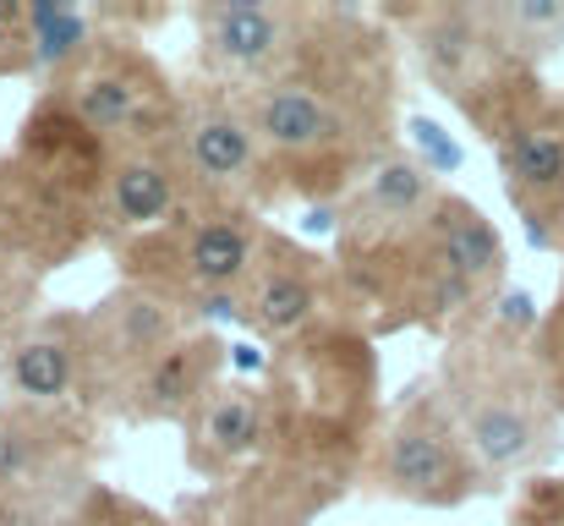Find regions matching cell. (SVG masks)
<instances>
[{"instance_id": "obj_13", "label": "cell", "mask_w": 564, "mask_h": 526, "mask_svg": "<svg viewBox=\"0 0 564 526\" xmlns=\"http://www.w3.org/2000/svg\"><path fill=\"white\" fill-rule=\"evenodd\" d=\"M0 378L11 389V406L61 411L77 389H88V324L83 313L39 319L28 335H17L0 356Z\"/></svg>"}, {"instance_id": "obj_19", "label": "cell", "mask_w": 564, "mask_h": 526, "mask_svg": "<svg viewBox=\"0 0 564 526\" xmlns=\"http://www.w3.org/2000/svg\"><path fill=\"white\" fill-rule=\"evenodd\" d=\"M482 17L516 66H538L564 44V0H488Z\"/></svg>"}, {"instance_id": "obj_2", "label": "cell", "mask_w": 564, "mask_h": 526, "mask_svg": "<svg viewBox=\"0 0 564 526\" xmlns=\"http://www.w3.org/2000/svg\"><path fill=\"white\" fill-rule=\"evenodd\" d=\"M444 406L471 439L488 477L532 472L560 444V406L543 384L532 346L510 335H482L449 351L444 362Z\"/></svg>"}, {"instance_id": "obj_8", "label": "cell", "mask_w": 564, "mask_h": 526, "mask_svg": "<svg viewBox=\"0 0 564 526\" xmlns=\"http://www.w3.org/2000/svg\"><path fill=\"white\" fill-rule=\"evenodd\" d=\"M263 225L252 208H192L182 225L165 230V275L149 291L176 297H241L258 253H263Z\"/></svg>"}, {"instance_id": "obj_1", "label": "cell", "mask_w": 564, "mask_h": 526, "mask_svg": "<svg viewBox=\"0 0 564 526\" xmlns=\"http://www.w3.org/2000/svg\"><path fill=\"white\" fill-rule=\"evenodd\" d=\"M318 28V17H313ZM307 28L302 55L258 83L241 88L252 132L263 143V165L274 192L296 197H351L389 160L383 149V105L389 88L362 66V55H324Z\"/></svg>"}, {"instance_id": "obj_11", "label": "cell", "mask_w": 564, "mask_h": 526, "mask_svg": "<svg viewBox=\"0 0 564 526\" xmlns=\"http://www.w3.org/2000/svg\"><path fill=\"white\" fill-rule=\"evenodd\" d=\"M197 208V192L187 181V165L176 154V138L160 143H132L110 154L105 181V230L116 236H160L182 225Z\"/></svg>"}, {"instance_id": "obj_5", "label": "cell", "mask_w": 564, "mask_h": 526, "mask_svg": "<svg viewBox=\"0 0 564 526\" xmlns=\"http://www.w3.org/2000/svg\"><path fill=\"white\" fill-rule=\"evenodd\" d=\"M88 439L66 411L0 406V516L50 522L72 494H83Z\"/></svg>"}, {"instance_id": "obj_15", "label": "cell", "mask_w": 564, "mask_h": 526, "mask_svg": "<svg viewBox=\"0 0 564 526\" xmlns=\"http://www.w3.org/2000/svg\"><path fill=\"white\" fill-rule=\"evenodd\" d=\"M225 373V341L208 330H187L176 346H165L127 389L132 422H192V411L214 395Z\"/></svg>"}, {"instance_id": "obj_14", "label": "cell", "mask_w": 564, "mask_h": 526, "mask_svg": "<svg viewBox=\"0 0 564 526\" xmlns=\"http://www.w3.org/2000/svg\"><path fill=\"white\" fill-rule=\"evenodd\" d=\"M438 181L422 160L411 154H389L351 197H346V214H340V258H357V253H373L383 241L405 236L433 203H438Z\"/></svg>"}, {"instance_id": "obj_6", "label": "cell", "mask_w": 564, "mask_h": 526, "mask_svg": "<svg viewBox=\"0 0 564 526\" xmlns=\"http://www.w3.org/2000/svg\"><path fill=\"white\" fill-rule=\"evenodd\" d=\"M176 154L187 165L197 208H252L258 197L274 192L252 116H247L241 94H230V88L182 105Z\"/></svg>"}, {"instance_id": "obj_24", "label": "cell", "mask_w": 564, "mask_h": 526, "mask_svg": "<svg viewBox=\"0 0 564 526\" xmlns=\"http://www.w3.org/2000/svg\"><path fill=\"white\" fill-rule=\"evenodd\" d=\"M560 500H564V477H560Z\"/></svg>"}, {"instance_id": "obj_18", "label": "cell", "mask_w": 564, "mask_h": 526, "mask_svg": "<svg viewBox=\"0 0 564 526\" xmlns=\"http://www.w3.org/2000/svg\"><path fill=\"white\" fill-rule=\"evenodd\" d=\"M28 50H33V66L55 72V77H72L99 44H105V22L83 6H28Z\"/></svg>"}, {"instance_id": "obj_22", "label": "cell", "mask_w": 564, "mask_h": 526, "mask_svg": "<svg viewBox=\"0 0 564 526\" xmlns=\"http://www.w3.org/2000/svg\"><path fill=\"white\" fill-rule=\"evenodd\" d=\"M22 22H28V6L0 0V77L33 66V50H28V28Z\"/></svg>"}, {"instance_id": "obj_9", "label": "cell", "mask_w": 564, "mask_h": 526, "mask_svg": "<svg viewBox=\"0 0 564 526\" xmlns=\"http://www.w3.org/2000/svg\"><path fill=\"white\" fill-rule=\"evenodd\" d=\"M88 324V389H132V378L160 356L165 346H176L187 335L176 302L165 291H149V286H121L110 291L94 313H83Z\"/></svg>"}, {"instance_id": "obj_17", "label": "cell", "mask_w": 564, "mask_h": 526, "mask_svg": "<svg viewBox=\"0 0 564 526\" xmlns=\"http://www.w3.org/2000/svg\"><path fill=\"white\" fill-rule=\"evenodd\" d=\"M427 225H433V241L444 247V258H449V264H455L482 297H494V291L505 286L510 253H505L494 219H488L477 203H466L460 192H444V197L433 203Z\"/></svg>"}, {"instance_id": "obj_25", "label": "cell", "mask_w": 564, "mask_h": 526, "mask_svg": "<svg viewBox=\"0 0 564 526\" xmlns=\"http://www.w3.org/2000/svg\"><path fill=\"white\" fill-rule=\"evenodd\" d=\"M560 99H564V94H560Z\"/></svg>"}, {"instance_id": "obj_4", "label": "cell", "mask_w": 564, "mask_h": 526, "mask_svg": "<svg viewBox=\"0 0 564 526\" xmlns=\"http://www.w3.org/2000/svg\"><path fill=\"white\" fill-rule=\"evenodd\" d=\"M61 105L105 149H132L176 138L187 99H176L149 50H138L132 39H105L72 77H61Z\"/></svg>"}, {"instance_id": "obj_12", "label": "cell", "mask_w": 564, "mask_h": 526, "mask_svg": "<svg viewBox=\"0 0 564 526\" xmlns=\"http://www.w3.org/2000/svg\"><path fill=\"white\" fill-rule=\"evenodd\" d=\"M329 302V269L313 247L291 241V236H263V253H258V269L241 291V313L258 335L269 341H291L302 335L318 308Z\"/></svg>"}, {"instance_id": "obj_20", "label": "cell", "mask_w": 564, "mask_h": 526, "mask_svg": "<svg viewBox=\"0 0 564 526\" xmlns=\"http://www.w3.org/2000/svg\"><path fill=\"white\" fill-rule=\"evenodd\" d=\"M39 526H165V516L143 511L138 500H127L116 489H83V494H72L50 522Z\"/></svg>"}, {"instance_id": "obj_16", "label": "cell", "mask_w": 564, "mask_h": 526, "mask_svg": "<svg viewBox=\"0 0 564 526\" xmlns=\"http://www.w3.org/2000/svg\"><path fill=\"white\" fill-rule=\"evenodd\" d=\"M269 433V406L252 384H214V395L192 411L187 422V461L203 477H225L241 466Z\"/></svg>"}, {"instance_id": "obj_21", "label": "cell", "mask_w": 564, "mask_h": 526, "mask_svg": "<svg viewBox=\"0 0 564 526\" xmlns=\"http://www.w3.org/2000/svg\"><path fill=\"white\" fill-rule=\"evenodd\" d=\"M532 356H538L543 384H549V395H554V406H560V417H564V291H560V302H554V313L532 335Z\"/></svg>"}, {"instance_id": "obj_7", "label": "cell", "mask_w": 564, "mask_h": 526, "mask_svg": "<svg viewBox=\"0 0 564 526\" xmlns=\"http://www.w3.org/2000/svg\"><path fill=\"white\" fill-rule=\"evenodd\" d=\"M192 28H197V61L219 88L236 83L258 88L302 55L313 11L285 0H208L192 6Z\"/></svg>"}, {"instance_id": "obj_23", "label": "cell", "mask_w": 564, "mask_h": 526, "mask_svg": "<svg viewBox=\"0 0 564 526\" xmlns=\"http://www.w3.org/2000/svg\"><path fill=\"white\" fill-rule=\"evenodd\" d=\"M0 258H22V241H17V225H11L6 192H0Z\"/></svg>"}, {"instance_id": "obj_10", "label": "cell", "mask_w": 564, "mask_h": 526, "mask_svg": "<svg viewBox=\"0 0 564 526\" xmlns=\"http://www.w3.org/2000/svg\"><path fill=\"white\" fill-rule=\"evenodd\" d=\"M405 33L411 50L422 61V72L433 77V88L444 99H455L460 110H471V99L505 77L516 61H505V50L494 44V28L482 17V6H427V11H405ZM532 72V66H527Z\"/></svg>"}, {"instance_id": "obj_3", "label": "cell", "mask_w": 564, "mask_h": 526, "mask_svg": "<svg viewBox=\"0 0 564 526\" xmlns=\"http://www.w3.org/2000/svg\"><path fill=\"white\" fill-rule=\"evenodd\" d=\"M373 489L422 511H455L477 500L494 477L482 472L471 439L460 433L455 411L438 395L405 400L373 444Z\"/></svg>"}]
</instances>
